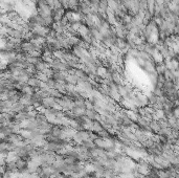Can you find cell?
Wrapping results in <instances>:
<instances>
[{
	"instance_id": "4",
	"label": "cell",
	"mask_w": 179,
	"mask_h": 178,
	"mask_svg": "<svg viewBox=\"0 0 179 178\" xmlns=\"http://www.w3.org/2000/svg\"><path fill=\"white\" fill-rule=\"evenodd\" d=\"M78 34H79V36L81 37V39H83L84 37H86V36H88L90 34V28L88 27L86 24H82V25L80 26L79 31H78Z\"/></svg>"
},
{
	"instance_id": "6",
	"label": "cell",
	"mask_w": 179,
	"mask_h": 178,
	"mask_svg": "<svg viewBox=\"0 0 179 178\" xmlns=\"http://www.w3.org/2000/svg\"><path fill=\"white\" fill-rule=\"evenodd\" d=\"M149 127H150L151 131H152L153 133H155V134H157V133L159 132L160 129H161L160 128V125H159V123H158V121H156V120L150 121Z\"/></svg>"
},
{
	"instance_id": "14",
	"label": "cell",
	"mask_w": 179,
	"mask_h": 178,
	"mask_svg": "<svg viewBox=\"0 0 179 178\" xmlns=\"http://www.w3.org/2000/svg\"><path fill=\"white\" fill-rule=\"evenodd\" d=\"M108 74V69L105 67V66H101V67L98 68V71H96V74H98V76H101V78L105 79L106 76H107Z\"/></svg>"
},
{
	"instance_id": "12",
	"label": "cell",
	"mask_w": 179,
	"mask_h": 178,
	"mask_svg": "<svg viewBox=\"0 0 179 178\" xmlns=\"http://www.w3.org/2000/svg\"><path fill=\"white\" fill-rule=\"evenodd\" d=\"M155 70L158 74H164V71L167 70L166 63L164 62H160V63H156L155 65Z\"/></svg>"
},
{
	"instance_id": "15",
	"label": "cell",
	"mask_w": 179,
	"mask_h": 178,
	"mask_svg": "<svg viewBox=\"0 0 179 178\" xmlns=\"http://www.w3.org/2000/svg\"><path fill=\"white\" fill-rule=\"evenodd\" d=\"M105 130L103 127V125L101 124L100 121H93V131L95 133H100L101 131Z\"/></svg>"
},
{
	"instance_id": "3",
	"label": "cell",
	"mask_w": 179,
	"mask_h": 178,
	"mask_svg": "<svg viewBox=\"0 0 179 178\" xmlns=\"http://www.w3.org/2000/svg\"><path fill=\"white\" fill-rule=\"evenodd\" d=\"M38 14L40 16L45 19L47 17H50V16H53V10L50 9V7L48 4L44 5V7H38Z\"/></svg>"
},
{
	"instance_id": "16",
	"label": "cell",
	"mask_w": 179,
	"mask_h": 178,
	"mask_svg": "<svg viewBox=\"0 0 179 178\" xmlns=\"http://www.w3.org/2000/svg\"><path fill=\"white\" fill-rule=\"evenodd\" d=\"M22 92H23L24 94H27V96H34L36 91H35V88H34V87L29 86V85H26V86L23 88Z\"/></svg>"
},
{
	"instance_id": "5",
	"label": "cell",
	"mask_w": 179,
	"mask_h": 178,
	"mask_svg": "<svg viewBox=\"0 0 179 178\" xmlns=\"http://www.w3.org/2000/svg\"><path fill=\"white\" fill-rule=\"evenodd\" d=\"M90 33H91V35L93 36V38L96 40V41L102 42V40H103V38H104V36L102 35V33H101L100 29H98V27L90 28Z\"/></svg>"
},
{
	"instance_id": "20",
	"label": "cell",
	"mask_w": 179,
	"mask_h": 178,
	"mask_svg": "<svg viewBox=\"0 0 179 178\" xmlns=\"http://www.w3.org/2000/svg\"><path fill=\"white\" fill-rule=\"evenodd\" d=\"M46 2L50 7V9L55 10V0H46Z\"/></svg>"
},
{
	"instance_id": "13",
	"label": "cell",
	"mask_w": 179,
	"mask_h": 178,
	"mask_svg": "<svg viewBox=\"0 0 179 178\" xmlns=\"http://www.w3.org/2000/svg\"><path fill=\"white\" fill-rule=\"evenodd\" d=\"M16 120L18 122H24V121H27V112L25 111H20V112L16 113Z\"/></svg>"
},
{
	"instance_id": "10",
	"label": "cell",
	"mask_w": 179,
	"mask_h": 178,
	"mask_svg": "<svg viewBox=\"0 0 179 178\" xmlns=\"http://www.w3.org/2000/svg\"><path fill=\"white\" fill-rule=\"evenodd\" d=\"M85 115L88 117V118H90L91 121H98V116H100V114H98L94 109H92V110H86Z\"/></svg>"
},
{
	"instance_id": "19",
	"label": "cell",
	"mask_w": 179,
	"mask_h": 178,
	"mask_svg": "<svg viewBox=\"0 0 179 178\" xmlns=\"http://www.w3.org/2000/svg\"><path fill=\"white\" fill-rule=\"evenodd\" d=\"M85 107L87 110H92V109H94V104L88 99V100H85Z\"/></svg>"
},
{
	"instance_id": "17",
	"label": "cell",
	"mask_w": 179,
	"mask_h": 178,
	"mask_svg": "<svg viewBox=\"0 0 179 178\" xmlns=\"http://www.w3.org/2000/svg\"><path fill=\"white\" fill-rule=\"evenodd\" d=\"M36 78H38L40 81H42V82H44V83H46L50 79V78H48L45 74H43V72H39V71H38L37 74H36Z\"/></svg>"
},
{
	"instance_id": "7",
	"label": "cell",
	"mask_w": 179,
	"mask_h": 178,
	"mask_svg": "<svg viewBox=\"0 0 179 178\" xmlns=\"http://www.w3.org/2000/svg\"><path fill=\"white\" fill-rule=\"evenodd\" d=\"M85 24L88 26L89 28L95 27V23H94V15L92 14H88V15L85 16Z\"/></svg>"
},
{
	"instance_id": "22",
	"label": "cell",
	"mask_w": 179,
	"mask_h": 178,
	"mask_svg": "<svg viewBox=\"0 0 179 178\" xmlns=\"http://www.w3.org/2000/svg\"><path fill=\"white\" fill-rule=\"evenodd\" d=\"M178 130H179V124H178Z\"/></svg>"
},
{
	"instance_id": "9",
	"label": "cell",
	"mask_w": 179,
	"mask_h": 178,
	"mask_svg": "<svg viewBox=\"0 0 179 178\" xmlns=\"http://www.w3.org/2000/svg\"><path fill=\"white\" fill-rule=\"evenodd\" d=\"M42 81H40L38 78H36V76H34V78H31L29 81V85L32 87H34V88H41L42 86Z\"/></svg>"
},
{
	"instance_id": "18",
	"label": "cell",
	"mask_w": 179,
	"mask_h": 178,
	"mask_svg": "<svg viewBox=\"0 0 179 178\" xmlns=\"http://www.w3.org/2000/svg\"><path fill=\"white\" fill-rule=\"evenodd\" d=\"M139 9H140V11H142V12L148 11V1H147V0H140Z\"/></svg>"
},
{
	"instance_id": "1",
	"label": "cell",
	"mask_w": 179,
	"mask_h": 178,
	"mask_svg": "<svg viewBox=\"0 0 179 178\" xmlns=\"http://www.w3.org/2000/svg\"><path fill=\"white\" fill-rule=\"evenodd\" d=\"M50 29L51 28L48 27V26H41V25H37L35 28H34V31L32 33L34 35L38 36V37H42V38H47L48 34H49Z\"/></svg>"
},
{
	"instance_id": "2",
	"label": "cell",
	"mask_w": 179,
	"mask_h": 178,
	"mask_svg": "<svg viewBox=\"0 0 179 178\" xmlns=\"http://www.w3.org/2000/svg\"><path fill=\"white\" fill-rule=\"evenodd\" d=\"M57 105H58V99L54 98V96H47V98L42 100V106H44L46 109L56 108Z\"/></svg>"
},
{
	"instance_id": "8",
	"label": "cell",
	"mask_w": 179,
	"mask_h": 178,
	"mask_svg": "<svg viewBox=\"0 0 179 178\" xmlns=\"http://www.w3.org/2000/svg\"><path fill=\"white\" fill-rule=\"evenodd\" d=\"M35 67H36V70H37V71L42 72V71H44L45 69H47V68H50V64L46 63V62H44L43 60H41L39 63L36 64Z\"/></svg>"
},
{
	"instance_id": "11",
	"label": "cell",
	"mask_w": 179,
	"mask_h": 178,
	"mask_svg": "<svg viewBox=\"0 0 179 178\" xmlns=\"http://www.w3.org/2000/svg\"><path fill=\"white\" fill-rule=\"evenodd\" d=\"M80 78L79 76H76V74H68L67 78H66V82L68 84H71V85H78V82H79Z\"/></svg>"
},
{
	"instance_id": "21",
	"label": "cell",
	"mask_w": 179,
	"mask_h": 178,
	"mask_svg": "<svg viewBox=\"0 0 179 178\" xmlns=\"http://www.w3.org/2000/svg\"><path fill=\"white\" fill-rule=\"evenodd\" d=\"M174 116L179 120V105L176 106V108L174 109Z\"/></svg>"
}]
</instances>
